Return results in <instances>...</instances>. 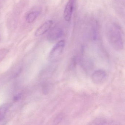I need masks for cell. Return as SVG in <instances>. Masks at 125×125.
<instances>
[{"label": "cell", "instance_id": "5", "mask_svg": "<svg viewBox=\"0 0 125 125\" xmlns=\"http://www.w3.org/2000/svg\"><path fill=\"white\" fill-rule=\"evenodd\" d=\"M74 0H69L64 9L63 17L66 21L71 20L74 7Z\"/></svg>", "mask_w": 125, "mask_h": 125}, {"label": "cell", "instance_id": "2", "mask_svg": "<svg viewBox=\"0 0 125 125\" xmlns=\"http://www.w3.org/2000/svg\"><path fill=\"white\" fill-rule=\"evenodd\" d=\"M65 44V41L61 40L53 47L49 54L50 60L52 62L55 61L62 54Z\"/></svg>", "mask_w": 125, "mask_h": 125}, {"label": "cell", "instance_id": "1", "mask_svg": "<svg viewBox=\"0 0 125 125\" xmlns=\"http://www.w3.org/2000/svg\"><path fill=\"white\" fill-rule=\"evenodd\" d=\"M107 39L112 47L116 51H120L124 47V32L120 26L112 23L108 27L107 32Z\"/></svg>", "mask_w": 125, "mask_h": 125}, {"label": "cell", "instance_id": "4", "mask_svg": "<svg viewBox=\"0 0 125 125\" xmlns=\"http://www.w3.org/2000/svg\"><path fill=\"white\" fill-rule=\"evenodd\" d=\"M63 31L59 27H55L50 31L47 35V39L52 43L56 41L62 36Z\"/></svg>", "mask_w": 125, "mask_h": 125}, {"label": "cell", "instance_id": "11", "mask_svg": "<svg viewBox=\"0 0 125 125\" xmlns=\"http://www.w3.org/2000/svg\"><path fill=\"white\" fill-rule=\"evenodd\" d=\"M20 97H21V95H17L16 96L15 98H14V101H17V100H18V99L20 98Z\"/></svg>", "mask_w": 125, "mask_h": 125}, {"label": "cell", "instance_id": "7", "mask_svg": "<svg viewBox=\"0 0 125 125\" xmlns=\"http://www.w3.org/2000/svg\"><path fill=\"white\" fill-rule=\"evenodd\" d=\"M115 10L121 16L125 14V0H112Z\"/></svg>", "mask_w": 125, "mask_h": 125}, {"label": "cell", "instance_id": "9", "mask_svg": "<svg viewBox=\"0 0 125 125\" xmlns=\"http://www.w3.org/2000/svg\"><path fill=\"white\" fill-rule=\"evenodd\" d=\"M10 106L9 104H5L0 106V121H2L5 116Z\"/></svg>", "mask_w": 125, "mask_h": 125}, {"label": "cell", "instance_id": "6", "mask_svg": "<svg viewBox=\"0 0 125 125\" xmlns=\"http://www.w3.org/2000/svg\"><path fill=\"white\" fill-rule=\"evenodd\" d=\"M52 24L53 21L52 20H49L45 22L37 29L35 33V36H40L46 33L51 28Z\"/></svg>", "mask_w": 125, "mask_h": 125}, {"label": "cell", "instance_id": "10", "mask_svg": "<svg viewBox=\"0 0 125 125\" xmlns=\"http://www.w3.org/2000/svg\"><path fill=\"white\" fill-rule=\"evenodd\" d=\"M93 124H97V125H101V124H107V121L105 119L102 118H98L95 119L93 121Z\"/></svg>", "mask_w": 125, "mask_h": 125}, {"label": "cell", "instance_id": "8", "mask_svg": "<svg viewBox=\"0 0 125 125\" xmlns=\"http://www.w3.org/2000/svg\"><path fill=\"white\" fill-rule=\"evenodd\" d=\"M41 11L39 10L31 11L28 14L26 17V21L28 23L33 22L40 14Z\"/></svg>", "mask_w": 125, "mask_h": 125}, {"label": "cell", "instance_id": "3", "mask_svg": "<svg viewBox=\"0 0 125 125\" xmlns=\"http://www.w3.org/2000/svg\"><path fill=\"white\" fill-rule=\"evenodd\" d=\"M107 78L106 72L102 69L95 71L91 76L92 81L94 84H101L104 82Z\"/></svg>", "mask_w": 125, "mask_h": 125}]
</instances>
